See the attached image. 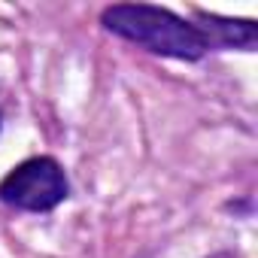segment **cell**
Wrapping results in <instances>:
<instances>
[{"label": "cell", "instance_id": "6da1fadb", "mask_svg": "<svg viewBox=\"0 0 258 258\" xmlns=\"http://www.w3.org/2000/svg\"><path fill=\"white\" fill-rule=\"evenodd\" d=\"M100 22L109 34L176 61H201L213 49L201 25L152 4H112L100 13Z\"/></svg>", "mask_w": 258, "mask_h": 258}, {"label": "cell", "instance_id": "7a4b0ae2", "mask_svg": "<svg viewBox=\"0 0 258 258\" xmlns=\"http://www.w3.org/2000/svg\"><path fill=\"white\" fill-rule=\"evenodd\" d=\"M67 195H70L67 173L49 155H37L16 164L0 182V201L25 213H49Z\"/></svg>", "mask_w": 258, "mask_h": 258}, {"label": "cell", "instance_id": "3957f363", "mask_svg": "<svg viewBox=\"0 0 258 258\" xmlns=\"http://www.w3.org/2000/svg\"><path fill=\"white\" fill-rule=\"evenodd\" d=\"M201 22H207V28H201L210 40V46H228V49H255L258 43V25L255 22H243V19H222V16H210V13H198Z\"/></svg>", "mask_w": 258, "mask_h": 258}]
</instances>
